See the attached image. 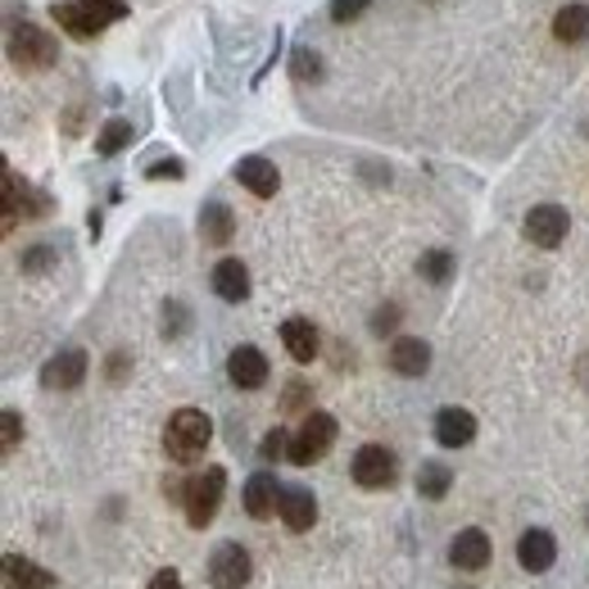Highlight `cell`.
<instances>
[{
    "mask_svg": "<svg viewBox=\"0 0 589 589\" xmlns=\"http://www.w3.org/2000/svg\"><path fill=\"white\" fill-rule=\"evenodd\" d=\"M209 440H214L209 413H200V409H177V413L168 417V426H164V454H168L173 463L190 467V463L205 458Z\"/></svg>",
    "mask_w": 589,
    "mask_h": 589,
    "instance_id": "6da1fadb",
    "label": "cell"
},
{
    "mask_svg": "<svg viewBox=\"0 0 589 589\" xmlns=\"http://www.w3.org/2000/svg\"><path fill=\"white\" fill-rule=\"evenodd\" d=\"M223 495H227V472L223 467H205L186 480V499H182V513H186V526L190 530H205L218 508H223Z\"/></svg>",
    "mask_w": 589,
    "mask_h": 589,
    "instance_id": "7a4b0ae2",
    "label": "cell"
},
{
    "mask_svg": "<svg viewBox=\"0 0 589 589\" xmlns=\"http://www.w3.org/2000/svg\"><path fill=\"white\" fill-rule=\"evenodd\" d=\"M335 417L322 409H309L300 431H290V463L294 467H313L318 458H327V450L335 445Z\"/></svg>",
    "mask_w": 589,
    "mask_h": 589,
    "instance_id": "3957f363",
    "label": "cell"
},
{
    "mask_svg": "<svg viewBox=\"0 0 589 589\" xmlns=\"http://www.w3.org/2000/svg\"><path fill=\"white\" fill-rule=\"evenodd\" d=\"M10 60L28 73H41V69H55L60 64V41L51 32H41L37 23H14L10 28Z\"/></svg>",
    "mask_w": 589,
    "mask_h": 589,
    "instance_id": "277c9868",
    "label": "cell"
},
{
    "mask_svg": "<svg viewBox=\"0 0 589 589\" xmlns=\"http://www.w3.org/2000/svg\"><path fill=\"white\" fill-rule=\"evenodd\" d=\"M521 231H526V240L535 245V250H558V245L567 240V231H571V218H567L562 205H535L526 214Z\"/></svg>",
    "mask_w": 589,
    "mask_h": 589,
    "instance_id": "5b68a950",
    "label": "cell"
},
{
    "mask_svg": "<svg viewBox=\"0 0 589 589\" xmlns=\"http://www.w3.org/2000/svg\"><path fill=\"white\" fill-rule=\"evenodd\" d=\"M350 476L363 489H390V485H395V476H400V463H395V454H390L385 445H363L354 454V463H350Z\"/></svg>",
    "mask_w": 589,
    "mask_h": 589,
    "instance_id": "8992f818",
    "label": "cell"
},
{
    "mask_svg": "<svg viewBox=\"0 0 589 589\" xmlns=\"http://www.w3.org/2000/svg\"><path fill=\"white\" fill-rule=\"evenodd\" d=\"M86 372H91V354H86L82 345H69V350H60L55 359H45L41 385H45V390H78V385L86 381Z\"/></svg>",
    "mask_w": 589,
    "mask_h": 589,
    "instance_id": "52a82bcc",
    "label": "cell"
},
{
    "mask_svg": "<svg viewBox=\"0 0 589 589\" xmlns=\"http://www.w3.org/2000/svg\"><path fill=\"white\" fill-rule=\"evenodd\" d=\"M250 571H255V562L240 545H218L209 554V585L214 589H245L250 585Z\"/></svg>",
    "mask_w": 589,
    "mask_h": 589,
    "instance_id": "ba28073f",
    "label": "cell"
},
{
    "mask_svg": "<svg viewBox=\"0 0 589 589\" xmlns=\"http://www.w3.org/2000/svg\"><path fill=\"white\" fill-rule=\"evenodd\" d=\"M268 376H272V368H268V354L259 345H236L227 354V381L236 390H264Z\"/></svg>",
    "mask_w": 589,
    "mask_h": 589,
    "instance_id": "9c48e42d",
    "label": "cell"
},
{
    "mask_svg": "<svg viewBox=\"0 0 589 589\" xmlns=\"http://www.w3.org/2000/svg\"><path fill=\"white\" fill-rule=\"evenodd\" d=\"M517 562L530 576H545L558 562V539H554V530H545V526L521 530V539H517Z\"/></svg>",
    "mask_w": 589,
    "mask_h": 589,
    "instance_id": "30bf717a",
    "label": "cell"
},
{
    "mask_svg": "<svg viewBox=\"0 0 589 589\" xmlns=\"http://www.w3.org/2000/svg\"><path fill=\"white\" fill-rule=\"evenodd\" d=\"M489 558H495V545H489V535L480 526H467L454 535V545H450V562L458 571H485Z\"/></svg>",
    "mask_w": 589,
    "mask_h": 589,
    "instance_id": "8fae6325",
    "label": "cell"
},
{
    "mask_svg": "<svg viewBox=\"0 0 589 589\" xmlns=\"http://www.w3.org/2000/svg\"><path fill=\"white\" fill-rule=\"evenodd\" d=\"M277 517H281L286 530H294V535L313 530V521H318V499H313V489H309V485H281V508H277Z\"/></svg>",
    "mask_w": 589,
    "mask_h": 589,
    "instance_id": "7c38bea8",
    "label": "cell"
},
{
    "mask_svg": "<svg viewBox=\"0 0 589 589\" xmlns=\"http://www.w3.org/2000/svg\"><path fill=\"white\" fill-rule=\"evenodd\" d=\"M476 440V413L472 409H440L435 413V445L440 450H463Z\"/></svg>",
    "mask_w": 589,
    "mask_h": 589,
    "instance_id": "4fadbf2b",
    "label": "cell"
},
{
    "mask_svg": "<svg viewBox=\"0 0 589 589\" xmlns=\"http://www.w3.org/2000/svg\"><path fill=\"white\" fill-rule=\"evenodd\" d=\"M277 508H281V480L264 467V472H255L250 480H245V513H250L255 521H268V517H277Z\"/></svg>",
    "mask_w": 589,
    "mask_h": 589,
    "instance_id": "5bb4252c",
    "label": "cell"
},
{
    "mask_svg": "<svg viewBox=\"0 0 589 589\" xmlns=\"http://www.w3.org/2000/svg\"><path fill=\"white\" fill-rule=\"evenodd\" d=\"M231 173H236V182H240L245 190L259 195V200H272V195L281 190V173H277V164L264 159V155H245Z\"/></svg>",
    "mask_w": 589,
    "mask_h": 589,
    "instance_id": "9a60e30c",
    "label": "cell"
},
{
    "mask_svg": "<svg viewBox=\"0 0 589 589\" xmlns=\"http://www.w3.org/2000/svg\"><path fill=\"white\" fill-rule=\"evenodd\" d=\"M51 19H55L73 41H95V37L110 28L105 19H95V14L82 6V0H64V6H51Z\"/></svg>",
    "mask_w": 589,
    "mask_h": 589,
    "instance_id": "2e32d148",
    "label": "cell"
},
{
    "mask_svg": "<svg viewBox=\"0 0 589 589\" xmlns=\"http://www.w3.org/2000/svg\"><path fill=\"white\" fill-rule=\"evenodd\" d=\"M281 345H286V354L294 363H313L318 350H322V335H318V327L309 318H286L281 322Z\"/></svg>",
    "mask_w": 589,
    "mask_h": 589,
    "instance_id": "e0dca14e",
    "label": "cell"
},
{
    "mask_svg": "<svg viewBox=\"0 0 589 589\" xmlns=\"http://www.w3.org/2000/svg\"><path fill=\"white\" fill-rule=\"evenodd\" d=\"M390 372H400V376H426L431 368V345L422 335H400L395 345H390Z\"/></svg>",
    "mask_w": 589,
    "mask_h": 589,
    "instance_id": "ac0fdd59",
    "label": "cell"
},
{
    "mask_svg": "<svg viewBox=\"0 0 589 589\" xmlns=\"http://www.w3.org/2000/svg\"><path fill=\"white\" fill-rule=\"evenodd\" d=\"M6 585H10V589H55L60 576H55L51 567H41V562L23 558V554H6Z\"/></svg>",
    "mask_w": 589,
    "mask_h": 589,
    "instance_id": "d6986e66",
    "label": "cell"
},
{
    "mask_svg": "<svg viewBox=\"0 0 589 589\" xmlns=\"http://www.w3.org/2000/svg\"><path fill=\"white\" fill-rule=\"evenodd\" d=\"M209 281H214V294L227 300V304H240L245 294H250V268H245L240 259H218Z\"/></svg>",
    "mask_w": 589,
    "mask_h": 589,
    "instance_id": "ffe728a7",
    "label": "cell"
},
{
    "mask_svg": "<svg viewBox=\"0 0 589 589\" xmlns=\"http://www.w3.org/2000/svg\"><path fill=\"white\" fill-rule=\"evenodd\" d=\"M554 37L562 45H580L589 37V6H585V0H571V6H562L554 14Z\"/></svg>",
    "mask_w": 589,
    "mask_h": 589,
    "instance_id": "44dd1931",
    "label": "cell"
},
{
    "mask_svg": "<svg viewBox=\"0 0 589 589\" xmlns=\"http://www.w3.org/2000/svg\"><path fill=\"white\" fill-rule=\"evenodd\" d=\"M200 236H205L209 245H231V236H236V214H231L223 200H209V205L200 209Z\"/></svg>",
    "mask_w": 589,
    "mask_h": 589,
    "instance_id": "7402d4cb",
    "label": "cell"
},
{
    "mask_svg": "<svg viewBox=\"0 0 589 589\" xmlns=\"http://www.w3.org/2000/svg\"><path fill=\"white\" fill-rule=\"evenodd\" d=\"M450 485H454V467H445V463H422L417 467V495L422 499L440 504V499L450 495Z\"/></svg>",
    "mask_w": 589,
    "mask_h": 589,
    "instance_id": "603a6c76",
    "label": "cell"
},
{
    "mask_svg": "<svg viewBox=\"0 0 589 589\" xmlns=\"http://www.w3.org/2000/svg\"><path fill=\"white\" fill-rule=\"evenodd\" d=\"M132 136H136V127H132L127 118H110V123L101 127V136H95V155H101V159H114L118 151H127V145H132Z\"/></svg>",
    "mask_w": 589,
    "mask_h": 589,
    "instance_id": "cb8c5ba5",
    "label": "cell"
},
{
    "mask_svg": "<svg viewBox=\"0 0 589 589\" xmlns=\"http://www.w3.org/2000/svg\"><path fill=\"white\" fill-rule=\"evenodd\" d=\"M417 272H422L431 286H445V281L454 277V255H450V250H426V255L417 259Z\"/></svg>",
    "mask_w": 589,
    "mask_h": 589,
    "instance_id": "d4e9b609",
    "label": "cell"
},
{
    "mask_svg": "<svg viewBox=\"0 0 589 589\" xmlns=\"http://www.w3.org/2000/svg\"><path fill=\"white\" fill-rule=\"evenodd\" d=\"M290 78L294 82H322V60L313 45H294V55H290Z\"/></svg>",
    "mask_w": 589,
    "mask_h": 589,
    "instance_id": "484cf974",
    "label": "cell"
},
{
    "mask_svg": "<svg viewBox=\"0 0 589 589\" xmlns=\"http://www.w3.org/2000/svg\"><path fill=\"white\" fill-rule=\"evenodd\" d=\"M259 458H264V463H277V458H290V431L272 426V431L264 435V445H259Z\"/></svg>",
    "mask_w": 589,
    "mask_h": 589,
    "instance_id": "4316f807",
    "label": "cell"
},
{
    "mask_svg": "<svg viewBox=\"0 0 589 589\" xmlns=\"http://www.w3.org/2000/svg\"><path fill=\"white\" fill-rule=\"evenodd\" d=\"M368 6L372 0H331V23H354V19H363L368 14Z\"/></svg>",
    "mask_w": 589,
    "mask_h": 589,
    "instance_id": "83f0119b",
    "label": "cell"
},
{
    "mask_svg": "<svg viewBox=\"0 0 589 589\" xmlns=\"http://www.w3.org/2000/svg\"><path fill=\"white\" fill-rule=\"evenodd\" d=\"M0 431H6V435H0V445H6V454H10L19 440H23V417H19V409H6V413H0Z\"/></svg>",
    "mask_w": 589,
    "mask_h": 589,
    "instance_id": "f1b7e54d",
    "label": "cell"
},
{
    "mask_svg": "<svg viewBox=\"0 0 589 589\" xmlns=\"http://www.w3.org/2000/svg\"><path fill=\"white\" fill-rule=\"evenodd\" d=\"M82 6H86L95 19H105V23L127 19V0H82Z\"/></svg>",
    "mask_w": 589,
    "mask_h": 589,
    "instance_id": "f546056e",
    "label": "cell"
},
{
    "mask_svg": "<svg viewBox=\"0 0 589 589\" xmlns=\"http://www.w3.org/2000/svg\"><path fill=\"white\" fill-rule=\"evenodd\" d=\"M51 264H55V250H51V245H32V250L19 259V268H23V272H45Z\"/></svg>",
    "mask_w": 589,
    "mask_h": 589,
    "instance_id": "4dcf8cb0",
    "label": "cell"
},
{
    "mask_svg": "<svg viewBox=\"0 0 589 589\" xmlns=\"http://www.w3.org/2000/svg\"><path fill=\"white\" fill-rule=\"evenodd\" d=\"M145 177H151V182H182L186 177V164L182 159H159V164H151V168H145Z\"/></svg>",
    "mask_w": 589,
    "mask_h": 589,
    "instance_id": "1f68e13d",
    "label": "cell"
},
{
    "mask_svg": "<svg viewBox=\"0 0 589 589\" xmlns=\"http://www.w3.org/2000/svg\"><path fill=\"white\" fill-rule=\"evenodd\" d=\"M395 327H400V304H381V309L372 313V331H376V335H390Z\"/></svg>",
    "mask_w": 589,
    "mask_h": 589,
    "instance_id": "d6a6232c",
    "label": "cell"
},
{
    "mask_svg": "<svg viewBox=\"0 0 589 589\" xmlns=\"http://www.w3.org/2000/svg\"><path fill=\"white\" fill-rule=\"evenodd\" d=\"M186 331V309L182 304H168L164 309V335H182Z\"/></svg>",
    "mask_w": 589,
    "mask_h": 589,
    "instance_id": "836d02e7",
    "label": "cell"
},
{
    "mask_svg": "<svg viewBox=\"0 0 589 589\" xmlns=\"http://www.w3.org/2000/svg\"><path fill=\"white\" fill-rule=\"evenodd\" d=\"M127 368H132V359L118 350V354H110V363H105V376L114 381V385H123V376H127Z\"/></svg>",
    "mask_w": 589,
    "mask_h": 589,
    "instance_id": "e575fe53",
    "label": "cell"
},
{
    "mask_svg": "<svg viewBox=\"0 0 589 589\" xmlns=\"http://www.w3.org/2000/svg\"><path fill=\"white\" fill-rule=\"evenodd\" d=\"M304 395H309V385H304V381H290V385H286V409H290V413L304 409Z\"/></svg>",
    "mask_w": 589,
    "mask_h": 589,
    "instance_id": "d590c367",
    "label": "cell"
},
{
    "mask_svg": "<svg viewBox=\"0 0 589 589\" xmlns=\"http://www.w3.org/2000/svg\"><path fill=\"white\" fill-rule=\"evenodd\" d=\"M145 589H186V585H182V576H177V571H159V576H155L151 585H145Z\"/></svg>",
    "mask_w": 589,
    "mask_h": 589,
    "instance_id": "8d00e7d4",
    "label": "cell"
},
{
    "mask_svg": "<svg viewBox=\"0 0 589 589\" xmlns=\"http://www.w3.org/2000/svg\"><path fill=\"white\" fill-rule=\"evenodd\" d=\"M585 521H589V513H585Z\"/></svg>",
    "mask_w": 589,
    "mask_h": 589,
    "instance_id": "74e56055",
    "label": "cell"
}]
</instances>
